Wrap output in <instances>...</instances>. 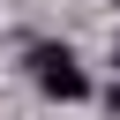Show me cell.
Returning a JSON list of instances; mask_svg holds the SVG:
<instances>
[{"mask_svg": "<svg viewBox=\"0 0 120 120\" xmlns=\"http://www.w3.org/2000/svg\"><path fill=\"white\" fill-rule=\"evenodd\" d=\"M105 105H112V112H120V82H112V90H105Z\"/></svg>", "mask_w": 120, "mask_h": 120, "instance_id": "7a4b0ae2", "label": "cell"}, {"mask_svg": "<svg viewBox=\"0 0 120 120\" xmlns=\"http://www.w3.org/2000/svg\"><path fill=\"white\" fill-rule=\"evenodd\" d=\"M30 75H38V90L60 98V105L90 98V75H82V60H75L68 45H38V52H30Z\"/></svg>", "mask_w": 120, "mask_h": 120, "instance_id": "6da1fadb", "label": "cell"}]
</instances>
